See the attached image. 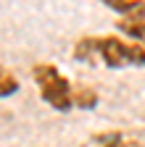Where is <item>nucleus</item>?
I'll return each instance as SVG.
<instances>
[{"label": "nucleus", "mask_w": 145, "mask_h": 147, "mask_svg": "<svg viewBox=\"0 0 145 147\" xmlns=\"http://www.w3.org/2000/svg\"><path fill=\"white\" fill-rule=\"evenodd\" d=\"M34 84L40 89V97L58 113H69L74 108V87L53 63H37L32 68Z\"/></svg>", "instance_id": "obj_1"}, {"label": "nucleus", "mask_w": 145, "mask_h": 147, "mask_svg": "<svg viewBox=\"0 0 145 147\" xmlns=\"http://www.w3.org/2000/svg\"><path fill=\"white\" fill-rule=\"evenodd\" d=\"M98 61L108 68H124V66H142L145 68V45L127 42L119 34L95 37V63Z\"/></svg>", "instance_id": "obj_2"}, {"label": "nucleus", "mask_w": 145, "mask_h": 147, "mask_svg": "<svg viewBox=\"0 0 145 147\" xmlns=\"http://www.w3.org/2000/svg\"><path fill=\"white\" fill-rule=\"evenodd\" d=\"M119 32L129 34L135 42L145 45V5L137 8L135 13H129V16H119Z\"/></svg>", "instance_id": "obj_3"}, {"label": "nucleus", "mask_w": 145, "mask_h": 147, "mask_svg": "<svg viewBox=\"0 0 145 147\" xmlns=\"http://www.w3.org/2000/svg\"><path fill=\"white\" fill-rule=\"evenodd\" d=\"M19 89H21L19 76H16L11 68H5L3 63H0V97H11V95H16Z\"/></svg>", "instance_id": "obj_4"}, {"label": "nucleus", "mask_w": 145, "mask_h": 147, "mask_svg": "<svg viewBox=\"0 0 145 147\" xmlns=\"http://www.w3.org/2000/svg\"><path fill=\"white\" fill-rule=\"evenodd\" d=\"M98 92L93 89V87H87V84H79L77 89H74V105L77 108H82V110H93L95 105H98Z\"/></svg>", "instance_id": "obj_5"}, {"label": "nucleus", "mask_w": 145, "mask_h": 147, "mask_svg": "<svg viewBox=\"0 0 145 147\" xmlns=\"http://www.w3.org/2000/svg\"><path fill=\"white\" fill-rule=\"evenodd\" d=\"M142 5H145V0H106V8L116 11L119 16H129Z\"/></svg>", "instance_id": "obj_6"}, {"label": "nucleus", "mask_w": 145, "mask_h": 147, "mask_svg": "<svg viewBox=\"0 0 145 147\" xmlns=\"http://www.w3.org/2000/svg\"><path fill=\"white\" fill-rule=\"evenodd\" d=\"M98 147H142V144H137V142H127V139H121L119 134H111V137H106L103 144H98Z\"/></svg>", "instance_id": "obj_7"}]
</instances>
